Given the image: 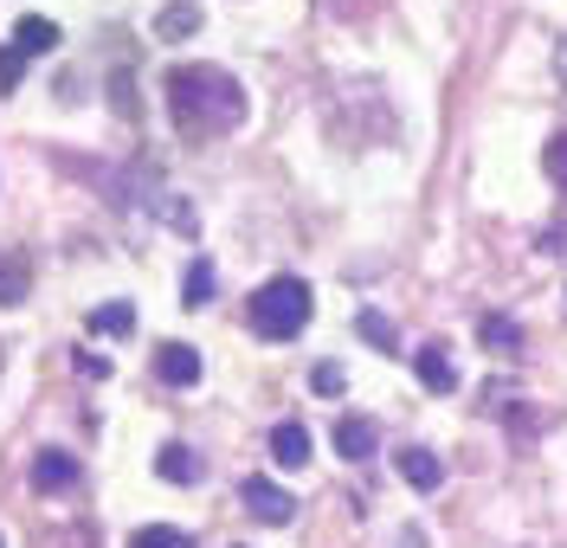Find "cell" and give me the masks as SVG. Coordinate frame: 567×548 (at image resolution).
<instances>
[{
	"mask_svg": "<svg viewBox=\"0 0 567 548\" xmlns=\"http://www.w3.org/2000/svg\"><path fill=\"white\" fill-rule=\"evenodd\" d=\"M0 548H7V536H0Z\"/></svg>",
	"mask_w": 567,
	"mask_h": 548,
	"instance_id": "23",
	"label": "cell"
},
{
	"mask_svg": "<svg viewBox=\"0 0 567 548\" xmlns=\"http://www.w3.org/2000/svg\"><path fill=\"white\" fill-rule=\"evenodd\" d=\"M239 504H246L258 523H271V529H284V523L297 516V497H290V490H278L271 477H246V484H239Z\"/></svg>",
	"mask_w": 567,
	"mask_h": 548,
	"instance_id": "3",
	"label": "cell"
},
{
	"mask_svg": "<svg viewBox=\"0 0 567 548\" xmlns=\"http://www.w3.org/2000/svg\"><path fill=\"white\" fill-rule=\"evenodd\" d=\"M213 285H219L213 258H194V265L181 271V303H187V310H200V303H213Z\"/></svg>",
	"mask_w": 567,
	"mask_h": 548,
	"instance_id": "14",
	"label": "cell"
},
{
	"mask_svg": "<svg viewBox=\"0 0 567 548\" xmlns=\"http://www.w3.org/2000/svg\"><path fill=\"white\" fill-rule=\"evenodd\" d=\"M136 329V310L130 303H104V310H91V335H130Z\"/></svg>",
	"mask_w": 567,
	"mask_h": 548,
	"instance_id": "18",
	"label": "cell"
},
{
	"mask_svg": "<svg viewBox=\"0 0 567 548\" xmlns=\"http://www.w3.org/2000/svg\"><path fill=\"white\" fill-rule=\"evenodd\" d=\"M354 335H361V342H374L381 355H393V349H400V335H393V323L381 317V310H354Z\"/></svg>",
	"mask_w": 567,
	"mask_h": 548,
	"instance_id": "17",
	"label": "cell"
},
{
	"mask_svg": "<svg viewBox=\"0 0 567 548\" xmlns=\"http://www.w3.org/2000/svg\"><path fill=\"white\" fill-rule=\"evenodd\" d=\"M271 458H278L284 472H297V465L310 458V433H303L297 420H284V426H271Z\"/></svg>",
	"mask_w": 567,
	"mask_h": 548,
	"instance_id": "12",
	"label": "cell"
},
{
	"mask_svg": "<svg viewBox=\"0 0 567 548\" xmlns=\"http://www.w3.org/2000/svg\"><path fill=\"white\" fill-rule=\"evenodd\" d=\"M413 368H420V381L432 394H452V387H458V368H452V349H445V342H425L420 355H413Z\"/></svg>",
	"mask_w": 567,
	"mask_h": 548,
	"instance_id": "8",
	"label": "cell"
},
{
	"mask_svg": "<svg viewBox=\"0 0 567 548\" xmlns=\"http://www.w3.org/2000/svg\"><path fill=\"white\" fill-rule=\"evenodd\" d=\"M78 484V458L71 452H39L33 458V490H71Z\"/></svg>",
	"mask_w": 567,
	"mask_h": 548,
	"instance_id": "11",
	"label": "cell"
},
{
	"mask_svg": "<svg viewBox=\"0 0 567 548\" xmlns=\"http://www.w3.org/2000/svg\"><path fill=\"white\" fill-rule=\"evenodd\" d=\"M542 168H548V182L555 187H567V130L548 143V155H542Z\"/></svg>",
	"mask_w": 567,
	"mask_h": 548,
	"instance_id": "20",
	"label": "cell"
},
{
	"mask_svg": "<svg viewBox=\"0 0 567 548\" xmlns=\"http://www.w3.org/2000/svg\"><path fill=\"white\" fill-rule=\"evenodd\" d=\"M13 52L33 65V59H45V52H59V20H39V13H27L20 27H13Z\"/></svg>",
	"mask_w": 567,
	"mask_h": 548,
	"instance_id": "7",
	"label": "cell"
},
{
	"mask_svg": "<svg viewBox=\"0 0 567 548\" xmlns=\"http://www.w3.org/2000/svg\"><path fill=\"white\" fill-rule=\"evenodd\" d=\"M374 445H381V433H374V420H361V413H342V420H336V452H342L349 465H361V458H374Z\"/></svg>",
	"mask_w": 567,
	"mask_h": 548,
	"instance_id": "6",
	"label": "cell"
},
{
	"mask_svg": "<svg viewBox=\"0 0 567 548\" xmlns=\"http://www.w3.org/2000/svg\"><path fill=\"white\" fill-rule=\"evenodd\" d=\"M20 77H27V59H20L13 45H0V97H13V91H20Z\"/></svg>",
	"mask_w": 567,
	"mask_h": 548,
	"instance_id": "19",
	"label": "cell"
},
{
	"mask_svg": "<svg viewBox=\"0 0 567 548\" xmlns=\"http://www.w3.org/2000/svg\"><path fill=\"white\" fill-rule=\"evenodd\" d=\"M155 381H162V387H194V381H200V349L162 342V349H155Z\"/></svg>",
	"mask_w": 567,
	"mask_h": 548,
	"instance_id": "4",
	"label": "cell"
},
{
	"mask_svg": "<svg viewBox=\"0 0 567 548\" xmlns=\"http://www.w3.org/2000/svg\"><path fill=\"white\" fill-rule=\"evenodd\" d=\"M194 27H200V0H168L155 13V39H187Z\"/></svg>",
	"mask_w": 567,
	"mask_h": 548,
	"instance_id": "13",
	"label": "cell"
},
{
	"mask_svg": "<svg viewBox=\"0 0 567 548\" xmlns=\"http://www.w3.org/2000/svg\"><path fill=\"white\" fill-rule=\"evenodd\" d=\"M393 465H400V477H406L413 490H439V484H445L439 452H425V445H400V452H393Z\"/></svg>",
	"mask_w": 567,
	"mask_h": 548,
	"instance_id": "5",
	"label": "cell"
},
{
	"mask_svg": "<svg viewBox=\"0 0 567 548\" xmlns=\"http://www.w3.org/2000/svg\"><path fill=\"white\" fill-rule=\"evenodd\" d=\"M310 387H317V394H342V387H349V374H342V362H317V374H310Z\"/></svg>",
	"mask_w": 567,
	"mask_h": 548,
	"instance_id": "21",
	"label": "cell"
},
{
	"mask_svg": "<svg viewBox=\"0 0 567 548\" xmlns=\"http://www.w3.org/2000/svg\"><path fill=\"white\" fill-rule=\"evenodd\" d=\"M155 472L168 477V484H200L207 465H200V452H194V445H162V452H155Z\"/></svg>",
	"mask_w": 567,
	"mask_h": 548,
	"instance_id": "9",
	"label": "cell"
},
{
	"mask_svg": "<svg viewBox=\"0 0 567 548\" xmlns=\"http://www.w3.org/2000/svg\"><path fill=\"white\" fill-rule=\"evenodd\" d=\"M477 335H484V349H491V355H523V329L509 323V317H484Z\"/></svg>",
	"mask_w": 567,
	"mask_h": 548,
	"instance_id": "15",
	"label": "cell"
},
{
	"mask_svg": "<svg viewBox=\"0 0 567 548\" xmlns=\"http://www.w3.org/2000/svg\"><path fill=\"white\" fill-rule=\"evenodd\" d=\"M561 77H567V45H561Z\"/></svg>",
	"mask_w": 567,
	"mask_h": 548,
	"instance_id": "22",
	"label": "cell"
},
{
	"mask_svg": "<svg viewBox=\"0 0 567 548\" xmlns=\"http://www.w3.org/2000/svg\"><path fill=\"white\" fill-rule=\"evenodd\" d=\"M130 548H194V536L175 523H142V529H130Z\"/></svg>",
	"mask_w": 567,
	"mask_h": 548,
	"instance_id": "16",
	"label": "cell"
},
{
	"mask_svg": "<svg viewBox=\"0 0 567 548\" xmlns=\"http://www.w3.org/2000/svg\"><path fill=\"white\" fill-rule=\"evenodd\" d=\"M27 291H33V265L13 246H0V303L13 310V303H27Z\"/></svg>",
	"mask_w": 567,
	"mask_h": 548,
	"instance_id": "10",
	"label": "cell"
},
{
	"mask_svg": "<svg viewBox=\"0 0 567 548\" xmlns=\"http://www.w3.org/2000/svg\"><path fill=\"white\" fill-rule=\"evenodd\" d=\"M162 84H168V116L187 143H207V136H226L246 123V91L219 65H175Z\"/></svg>",
	"mask_w": 567,
	"mask_h": 548,
	"instance_id": "1",
	"label": "cell"
},
{
	"mask_svg": "<svg viewBox=\"0 0 567 548\" xmlns=\"http://www.w3.org/2000/svg\"><path fill=\"white\" fill-rule=\"evenodd\" d=\"M310 310H317V297H310L303 278H271V285L251 291V329L265 342H297L310 329Z\"/></svg>",
	"mask_w": 567,
	"mask_h": 548,
	"instance_id": "2",
	"label": "cell"
}]
</instances>
